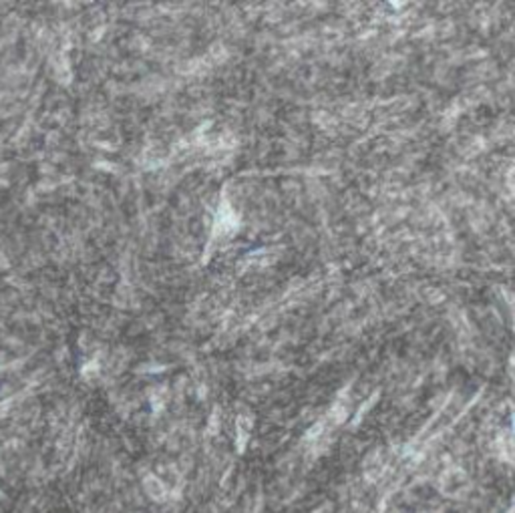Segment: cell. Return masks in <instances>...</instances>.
<instances>
[{"label":"cell","instance_id":"1","mask_svg":"<svg viewBox=\"0 0 515 513\" xmlns=\"http://www.w3.org/2000/svg\"><path fill=\"white\" fill-rule=\"evenodd\" d=\"M145 489H147V493H149L153 499H163V495H165V489H163L161 481H157V479H153V477H149V479L145 481Z\"/></svg>","mask_w":515,"mask_h":513}]
</instances>
